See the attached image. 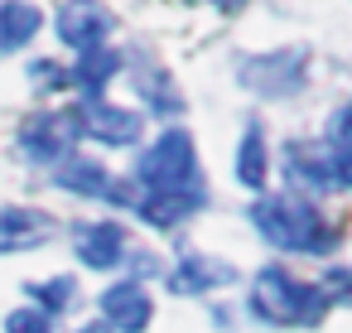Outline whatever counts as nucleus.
I'll return each instance as SVG.
<instances>
[{
  "instance_id": "nucleus-1",
  "label": "nucleus",
  "mask_w": 352,
  "mask_h": 333,
  "mask_svg": "<svg viewBox=\"0 0 352 333\" xmlns=\"http://www.w3.org/2000/svg\"><path fill=\"white\" fill-rule=\"evenodd\" d=\"M135 193L150 198H208V179L198 169L193 136L184 126H169L155 136V145L135 160Z\"/></svg>"
},
{
  "instance_id": "nucleus-2",
  "label": "nucleus",
  "mask_w": 352,
  "mask_h": 333,
  "mask_svg": "<svg viewBox=\"0 0 352 333\" xmlns=\"http://www.w3.org/2000/svg\"><path fill=\"white\" fill-rule=\"evenodd\" d=\"M251 227L280 246V251H299V256H328L338 246V232L318 217L314 203L304 198H256L251 203Z\"/></svg>"
},
{
  "instance_id": "nucleus-3",
  "label": "nucleus",
  "mask_w": 352,
  "mask_h": 333,
  "mask_svg": "<svg viewBox=\"0 0 352 333\" xmlns=\"http://www.w3.org/2000/svg\"><path fill=\"white\" fill-rule=\"evenodd\" d=\"M328 290L323 285H309V280H294L289 270L280 266H265L256 270L251 280V314L265 319V323H285V328H314L323 314H328Z\"/></svg>"
},
{
  "instance_id": "nucleus-4",
  "label": "nucleus",
  "mask_w": 352,
  "mask_h": 333,
  "mask_svg": "<svg viewBox=\"0 0 352 333\" xmlns=\"http://www.w3.org/2000/svg\"><path fill=\"white\" fill-rule=\"evenodd\" d=\"M236 83L265 102H280V97H294L304 92L309 83V49L294 44V49H275V54H246L236 63Z\"/></svg>"
},
{
  "instance_id": "nucleus-5",
  "label": "nucleus",
  "mask_w": 352,
  "mask_h": 333,
  "mask_svg": "<svg viewBox=\"0 0 352 333\" xmlns=\"http://www.w3.org/2000/svg\"><path fill=\"white\" fill-rule=\"evenodd\" d=\"M73 140H82L78 107H68V111H34L20 126V150L34 164H44V169H54L58 160H68L73 155Z\"/></svg>"
},
{
  "instance_id": "nucleus-6",
  "label": "nucleus",
  "mask_w": 352,
  "mask_h": 333,
  "mask_svg": "<svg viewBox=\"0 0 352 333\" xmlns=\"http://www.w3.org/2000/svg\"><path fill=\"white\" fill-rule=\"evenodd\" d=\"M54 30L68 49L87 54V49H102L107 34L116 30V15L102 6V0H63L58 15H54Z\"/></svg>"
},
{
  "instance_id": "nucleus-7",
  "label": "nucleus",
  "mask_w": 352,
  "mask_h": 333,
  "mask_svg": "<svg viewBox=\"0 0 352 333\" xmlns=\"http://www.w3.org/2000/svg\"><path fill=\"white\" fill-rule=\"evenodd\" d=\"M78 121H82V136L111 145V150H126L140 140L145 131V116L140 111H126V107H111L107 97L102 102H78Z\"/></svg>"
},
{
  "instance_id": "nucleus-8",
  "label": "nucleus",
  "mask_w": 352,
  "mask_h": 333,
  "mask_svg": "<svg viewBox=\"0 0 352 333\" xmlns=\"http://www.w3.org/2000/svg\"><path fill=\"white\" fill-rule=\"evenodd\" d=\"M280 160H285V179L294 189H304V193H333V189H342L338 169H333V160H328V150L318 140H289L280 150Z\"/></svg>"
},
{
  "instance_id": "nucleus-9",
  "label": "nucleus",
  "mask_w": 352,
  "mask_h": 333,
  "mask_svg": "<svg viewBox=\"0 0 352 333\" xmlns=\"http://www.w3.org/2000/svg\"><path fill=\"white\" fill-rule=\"evenodd\" d=\"M102 314H107V328H121V333H145L150 319H155V304L145 294L140 280H121L102 294Z\"/></svg>"
},
{
  "instance_id": "nucleus-10",
  "label": "nucleus",
  "mask_w": 352,
  "mask_h": 333,
  "mask_svg": "<svg viewBox=\"0 0 352 333\" xmlns=\"http://www.w3.org/2000/svg\"><path fill=\"white\" fill-rule=\"evenodd\" d=\"M126 251H131V237H126L121 222H87V227H78V261L87 270H111V266L126 261Z\"/></svg>"
},
{
  "instance_id": "nucleus-11",
  "label": "nucleus",
  "mask_w": 352,
  "mask_h": 333,
  "mask_svg": "<svg viewBox=\"0 0 352 333\" xmlns=\"http://www.w3.org/2000/svg\"><path fill=\"white\" fill-rule=\"evenodd\" d=\"M222 285H236V266H227V261H217V256L188 251V256L169 270V290H174V294H203V290H222Z\"/></svg>"
},
{
  "instance_id": "nucleus-12",
  "label": "nucleus",
  "mask_w": 352,
  "mask_h": 333,
  "mask_svg": "<svg viewBox=\"0 0 352 333\" xmlns=\"http://www.w3.org/2000/svg\"><path fill=\"white\" fill-rule=\"evenodd\" d=\"M54 232V217L25 203L0 208V251H34L44 237Z\"/></svg>"
},
{
  "instance_id": "nucleus-13",
  "label": "nucleus",
  "mask_w": 352,
  "mask_h": 333,
  "mask_svg": "<svg viewBox=\"0 0 352 333\" xmlns=\"http://www.w3.org/2000/svg\"><path fill=\"white\" fill-rule=\"evenodd\" d=\"M121 68H126V58H121L116 49H87V54H78V63H73L68 83L82 92V102H102L107 83H111Z\"/></svg>"
},
{
  "instance_id": "nucleus-14",
  "label": "nucleus",
  "mask_w": 352,
  "mask_h": 333,
  "mask_svg": "<svg viewBox=\"0 0 352 333\" xmlns=\"http://www.w3.org/2000/svg\"><path fill=\"white\" fill-rule=\"evenodd\" d=\"M265 174H270V145H265V126L261 121H246L241 140H236V184L241 189H265Z\"/></svg>"
},
{
  "instance_id": "nucleus-15",
  "label": "nucleus",
  "mask_w": 352,
  "mask_h": 333,
  "mask_svg": "<svg viewBox=\"0 0 352 333\" xmlns=\"http://www.w3.org/2000/svg\"><path fill=\"white\" fill-rule=\"evenodd\" d=\"M54 184L68 189V193H87V198H107L111 189V174L102 160H87V155H68L54 164Z\"/></svg>"
},
{
  "instance_id": "nucleus-16",
  "label": "nucleus",
  "mask_w": 352,
  "mask_h": 333,
  "mask_svg": "<svg viewBox=\"0 0 352 333\" xmlns=\"http://www.w3.org/2000/svg\"><path fill=\"white\" fill-rule=\"evenodd\" d=\"M44 30V10L30 0H6L0 6V54H20Z\"/></svg>"
},
{
  "instance_id": "nucleus-17",
  "label": "nucleus",
  "mask_w": 352,
  "mask_h": 333,
  "mask_svg": "<svg viewBox=\"0 0 352 333\" xmlns=\"http://www.w3.org/2000/svg\"><path fill=\"white\" fill-rule=\"evenodd\" d=\"M323 150H328V160H333V169H338V184L352 189V102H347L342 111H333L328 136H323Z\"/></svg>"
},
{
  "instance_id": "nucleus-18",
  "label": "nucleus",
  "mask_w": 352,
  "mask_h": 333,
  "mask_svg": "<svg viewBox=\"0 0 352 333\" xmlns=\"http://www.w3.org/2000/svg\"><path fill=\"white\" fill-rule=\"evenodd\" d=\"M140 92H145V102H150V111H169V116H179L184 111V97L174 92V83L164 78V73H140Z\"/></svg>"
},
{
  "instance_id": "nucleus-19",
  "label": "nucleus",
  "mask_w": 352,
  "mask_h": 333,
  "mask_svg": "<svg viewBox=\"0 0 352 333\" xmlns=\"http://www.w3.org/2000/svg\"><path fill=\"white\" fill-rule=\"evenodd\" d=\"M34 299H39V309L44 314H58L68 299H73V280L68 275H54V280H34V285H25Z\"/></svg>"
},
{
  "instance_id": "nucleus-20",
  "label": "nucleus",
  "mask_w": 352,
  "mask_h": 333,
  "mask_svg": "<svg viewBox=\"0 0 352 333\" xmlns=\"http://www.w3.org/2000/svg\"><path fill=\"white\" fill-rule=\"evenodd\" d=\"M6 333H54V314H44L39 304H25L6 319Z\"/></svg>"
},
{
  "instance_id": "nucleus-21",
  "label": "nucleus",
  "mask_w": 352,
  "mask_h": 333,
  "mask_svg": "<svg viewBox=\"0 0 352 333\" xmlns=\"http://www.w3.org/2000/svg\"><path fill=\"white\" fill-rule=\"evenodd\" d=\"M30 78H34L39 87H44V83H49V87H68V73H63L58 63H34V68H30Z\"/></svg>"
},
{
  "instance_id": "nucleus-22",
  "label": "nucleus",
  "mask_w": 352,
  "mask_h": 333,
  "mask_svg": "<svg viewBox=\"0 0 352 333\" xmlns=\"http://www.w3.org/2000/svg\"><path fill=\"white\" fill-rule=\"evenodd\" d=\"M212 6H217L222 15H232V10H241V6H246V0H212Z\"/></svg>"
},
{
  "instance_id": "nucleus-23",
  "label": "nucleus",
  "mask_w": 352,
  "mask_h": 333,
  "mask_svg": "<svg viewBox=\"0 0 352 333\" xmlns=\"http://www.w3.org/2000/svg\"><path fill=\"white\" fill-rule=\"evenodd\" d=\"M78 333H111L107 323H87V328H78Z\"/></svg>"
}]
</instances>
